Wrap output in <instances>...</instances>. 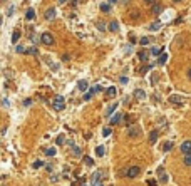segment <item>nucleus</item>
Here are the masks:
<instances>
[{
	"mask_svg": "<svg viewBox=\"0 0 191 186\" xmlns=\"http://www.w3.org/2000/svg\"><path fill=\"white\" fill-rule=\"evenodd\" d=\"M52 106H54L56 111H62V109L66 108V99H64V96H56L54 101H52Z\"/></svg>",
	"mask_w": 191,
	"mask_h": 186,
	"instance_id": "nucleus-1",
	"label": "nucleus"
},
{
	"mask_svg": "<svg viewBox=\"0 0 191 186\" xmlns=\"http://www.w3.org/2000/svg\"><path fill=\"white\" fill-rule=\"evenodd\" d=\"M139 173H141V168H139V166H129L127 169H126L124 176H127V178H136V176H139Z\"/></svg>",
	"mask_w": 191,
	"mask_h": 186,
	"instance_id": "nucleus-2",
	"label": "nucleus"
},
{
	"mask_svg": "<svg viewBox=\"0 0 191 186\" xmlns=\"http://www.w3.org/2000/svg\"><path fill=\"white\" fill-rule=\"evenodd\" d=\"M40 42H42L44 45H52V44H54V35H52L50 32H44V34L40 35Z\"/></svg>",
	"mask_w": 191,
	"mask_h": 186,
	"instance_id": "nucleus-3",
	"label": "nucleus"
},
{
	"mask_svg": "<svg viewBox=\"0 0 191 186\" xmlns=\"http://www.w3.org/2000/svg\"><path fill=\"white\" fill-rule=\"evenodd\" d=\"M169 102H171V104H174V106H181L183 102H184V99H183L179 94H173L171 97H169Z\"/></svg>",
	"mask_w": 191,
	"mask_h": 186,
	"instance_id": "nucleus-4",
	"label": "nucleus"
},
{
	"mask_svg": "<svg viewBox=\"0 0 191 186\" xmlns=\"http://www.w3.org/2000/svg\"><path fill=\"white\" fill-rule=\"evenodd\" d=\"M139 133H141L139 126H129V129H127V134H129V137H137V136H139Z\"/></svg>",
	"mask_w": 191,
	"mask_h": 186,
	"instance_id": "nucleus-5",
	"label": "nucleus"
},
{
	"mask_svg": "<svg viewBox=\"0 0 191 186\" xmlns=\"http://www.w3.org/2000/svg\"><path fill=\"white\" fill-rule=\"evenodd\" d=\"M101 179H102V171H96L94 175H92V178H91V181H92V186L99 185V183H101Z\"/></svg>",
	"mask_w": 191,
	"mask_h": 186,
	"instance_id": "nucleus-6",
	"label": "nucleus"
},
{
	"mask_svg": "<svg viewBox=\"0 0 191 186\" xmlns=\"http://www.w3.org/2000/svg\"><path fill=\"white\" fill-rule=\"evenodd\" d=\"M179 149H181L183 154H188V153H191V141H190V139H188V141H184Z\"/></svg>",
	"mask_w": 191,
	"mask_h": 186,
	"instance_id": "nucleus-7",
	"label": "nucleus"
},
{
	"mask_svg": "<svg viewBox=\"0 0 191 186\" xmlns=\"http://www.w3.org/2000/svg\"><path fill=\"white\" fill-rule=\"evenodd\" d=\"M123 118H124V116H123L121 112H117V114H114V116L111 118L109 124H111V126H116V124H119V122H121V119H123Z\"/></svg>",
	"mask_w": 191,
	"mask_h": 186,
	"instance_id": "nucleus-8",
	"label": "nucleus"
},
{
	"mask_svg": "<svg viewBox=\"0 0 191 186\" xmlns=\"http://www.w3.org/2000/svg\"><path fill=\"white\" fill-rule=\"evenodd\" d=\"M47 20H54L56 19V9L54 7H50V9H47L45 10V15H44Z\"/></svg>",
	"mask_w": 191,
	"mask_h": 186,
	"instance_id": "nucleus-9",
	"label": "nucleus"
},
{
	"mask_svg": "<svg viewBox=\"0 0 191 186\" xmlns=\"http://www.w3.org/2000/svg\"><path fill=\"white\" fill-rule=\"evenodd\" d=\"M158 175H159V179H161L163 185H164V183H168V176H166V173H164V168H163V166L158 168Z\"/></svg>",
	"mask_w": 191,
	"mask_h": 186,
	"instance_id": "nucleus-10",
	"label": "nucleus"
},
{
	"mask_svg": "<svg viewBox=\"0 0 191 186\" xmlns=\"http://www.w3.org/2000/svg\"><path fill=\"white\" fill-rule=\"evenodd\" d=\"M151 12H153L154 15H159L163 12V5L161 3H154V5H151Z\"/></svg>",
	"mask_w": 191,
	"mask_h": 186,
	"instance_id": "nucleus-11",
	"label": "nucleus"
},
{
	"mask_svg": "<svg viewBox=\"0 0 191 186\" xmlns=\"http://www.w3.org/2000/svg\"><path fill=\"white\" fill-rule=\"evenodd\" d=\"M25 19H27V20H34V19H35V10L32 9V7L27 9V12H25Z\"/></svg>",
	"mask_w": 191,
	"mask_h": 186,
	"instance_id": "nucleus-12",
	"label": "nucleus"
},
{
	"mask_svg": "<svg viewBox=\"0 0 191 186\" xmlns=\"http://www.w3.org/2000/svg\"><path fill=\"white\" fill-rule=\"evenodd\" d=\"M158 136H159V133H158V131H156V129H154V131H151V133H149V143H156V141H158Z\"/></svg>",
	"mask_w": 191,
	"mask_h": 186,
	"instance_id": "nucleus-13",
	"label": "nucleus"
},
{
	"mask_svg": "<svg viewBox=\"0 0 191 186\" xmlns=\"http://www.w3.org/2000/svg\"><path fill=\"white\" fill-rule=\"evenodd\" d=\"M134 96L137 99H146V92H144L143 89H136V91H134Z\"/></svg>",
	"mask_w": 191,
	"mask_h": 186,
	"instance_id": "nucleus-14",
	"label": "nucleus"
},
{
	"mask_svg": "<svg viewBox=\"0 0 191 186\" xmlns=\"http://www.w3.org/2000/svg\"><path fill=\"white\" fill-rule=\"evenodd\" d=\"M161 27H163L161 22H154V24H151V25H149V30H151V32H158Z\"/></svg>",
	"mask_w": 191,
	"mask_h": 186,
	"instance_id": "nucleus-15",
	"label": "nucleus"
},
{
	"mask_svg": "<svg viewBox=\"0 0 191 186\" xmlns=\"http://www.w3.org/2000/svg\"><path fill=\"white\" fill-rule=\"evenodd\" d=\"M109 30H111V32H117V30H119V24H117V20H112V22L109 24Z\"/></svg>",
	"mask_w": 191,
	"mask_h": 186,
	"instance_id": "nucleus-16",
	"label": "nucleus"
},
{
	"mask_svg": "<svg viewBox=\"0 0 191 186\" xmlns=\"http://www.w3.org/2000/svg\"><path fill=\"white\" fill-rule=\"evenodd\" d=\"M183 164H184V166H191V153L184 154V158H183Z\"/></svg>",
	"mask_w": 191,
	"mask_h": 186,
	"instance_id": "nucleus-17",
	"label": "nucleus"
},
{
	"mask_svg": "<svg viewBox=\"0 0 191 186\" xmlns=\"http://www.w3.org/2000/svg\"><path fill=\"white\" fill-rule=\"evenodd\" d=\"M64 143H66V136H64V134H59L57 139H56V144H57V146H62Z\"/></svg>",
	"mask_w": 191,
	"mask_h": 186,
	"instance_id": "nucleus-18",
	"label": "nucleus"
},
{
	"mask_svg": "<svg viewBox=\"0 0 191 186\" xmlns=\"http://www.w3.org/2000/svg\"><path fill=\"white\" fill-rule=\"evenodd\" d=\"M104 153H106L104 146H97V147H96V154H97L99 158H102V156H104Z\"/></svg>",
	"mask_w": 191,
	"mask_h": 186,
	"instance_id": "nucleus-19",
	"label": "nucleus"
},
{
	"mask_svg": "<svg viewBox=\"0 0 191 186\" xmlns=\"http://www.w3.org/2000/svg\"><path fill=\"white\" fill-rule=\"evenodd\" d=\"M44 153H45V156H56V147H47V149H44Z\"/></svg>",
	"mask_w": 191,
	"mask_h": 186,
	"instance_id": "nucleus-20",
	"label": "nucleus"
},
{
	"mask_svg": "<svg viewBox=\"0 0 191 186\" xmlns=\"http://www.w3.org/2000/svg\"><path fill=\"white\" fill-rule=\"evenodd\" d=\"M25 54H29V55H37L39 52H37L35 47H27V49H25Z\"/></svg>",
	"mask_w": 191,
	"mask_h": 186,
	"instance_id": "nucleus-21",
	"label": "nucleus"
},
{
	"mask_svg": "<svg viewBox=\"0 0 191 186\" xmlns=\"http://www.w3.org/2000/svg\"><path fill=\"white\" fill-rule=\"evenodd\" d=\"M116 108H117V104H112V106H109V108H107V111H106V116L109 118V116H111V114H112V112L116 111Z\"/></svg>",
	"mask_w": 191,
	"mask_h": 186,
	"instance_id": "nucleus-22",
	"label": "nucleus"
},
{
	"mask_svg": "<svg viewBox=\"0 0 191 186\" xmlns=\"http://www.w3.org/2000/svg\"><path fill=\"white\" fill-rule=\"evenodd\" d=\"M70 149H72V154H74V156H81V153H82V149H81V147H77L76 144L70 147Z\"/></svg>",
	"mask_w": 191,
	"mask_h": 186,
	"instance_id": "nucleus-23",
	"label": "nucleus"
},
{
	"mask_svg": "<svg viewBox=\"0 0 191 186\" xmlns=\"http://www.w3.org/2000/svg\"><path fill=\"white\" fill-rule=\"evenodd\" d=\"M19 39H20V30H15V32L12 34V42L15 44V42H19Z\"/></svg>",
	"mask_w": 191,
	"mask_h": 186,
	"instance_id": "nucleus-24",
	"label": "nucleus"
},
{
	"mask_svg": "<svg viewBox=\"0 0 191 186\" xmlns=\"http://www.w3.org/2000/svg\"><path fill=\"white\" fill-rule=\"evenodd\" d=\"M151 40L153 39H149V37H143V39H139V44H141V45H149Z\"/></svg>",
	"mask_w": 191,
	"mask_h": 186,
	"instance_id": "nucleus-25",
	"label": "nucleus"
},
{
	"mask_svg": "<svg viewBox=\"0 0 191 186\" xmlns=\"http://www.w3.org/2000/svg\"><path fill=\"white\" fill-rule=\"evenodd\" d=\"M166 60H168V54H161V55H159V59H158V64H159V66H163Z\"/></svg>",
	"mask_w": 191,
	"mask_h": 186,
	"instance_id": "nucleus-26",
	"label": "nucleus"
},
{
	"mask_svg": "<svg viewBox=\"0 0 191 186\" xmlns=\"http://www.w3.org/2000/svg\"><path fill=\"white\" fill-rule=\"evenodd\" d=\"M137 57H139V60H146L148 57H149V54H148V52H144V50H141V52L137 54Z\"/></svg>",
	"mask_w": 191,
	"mask_h": 186,
	"instance_id": "nucleus-27",
	"label": "nucleus"
},
{
	"mask_svg": "<svg viewBox=\"0 0 191 186\" xmlns=\"http://www.w3.org/2000/svg\"><path fill=\"white\" fill-rule=\"evenodd\" d=\"M77 87L81 89V91H86V89H87V80H79Z\"/></svg>",
	"mask_w": 191,
	"mask_h": 186,
	"instance_id": "nucleus-28",
	"label": "nucleus"
},
{
	"mask_svg": "<svg viewBox=\"0 0 191 186\" xmlns=\"http://www.w3.org/2000/svg\"><path fill=\"white\" fill-rule=\"evenodd\" d=\"M161 54H163V50L159 47H153L151 49V55H161Z\"/></svg>",
	"mask_w": 191,
	"mask_h": 186,
	"instance_id": "nucleus-29",
	"label": "nucleus"
},
{
	"mask_svg": "<svg viewBox=\"0 0 191 186\" xmlns=\"http://www.w3.org/2000/svg\"><path fill=\"white\" fill-rule=\"evenodd\" d=\"M107 96H109V97H114L116 96V87L114 86H111V87L107 89Z\"/></svg>",
	"mask_w": 191,
	"mask_h": 186,
	"instance_id": "nucleus-30",
	"label": "nucleus"
},
{
	"mask_svg": "<svg viewBox=\"0 0 191 186\" xmlns=\"http://www.w3.org/2000/svg\"><path fill=\"white\" fill-rule=\"evenodd\" d=\"M101 10L102 12H111V3H101Z\"/></svg>",
	"mask_w": 191,
	"mask_h": 186,
	"instance_id": "nucleus-31",
	"label": "nucleus"
},
{
	"mask_svg": "<svg viewBox=\"0 0 191 186\" xmlns=\"http://www.w3.org/2000/svg\"><path fill=\"white\" fill-rule=\"evenodd\" d=\"M151 67H153V66H149V64H148V66H143V67L139 69L137 72H139V74H146V72H148V70H149Z\"/></svg>",
	"mask_w": 191,
	"mask_h": 186,
	"instance_id": "nucleus-32",
	"label": "nucleus"
},
{
	"mask_svg": "<svg viewBox=\"0 0 191 186\" xmlns=\"http://www.w3.org/2000/svg\"><path fill=\"white\" fill-rule=\"evenodd\" d=\"M44 166V161H34V163H32V168H34V169H39V168H42Z\"/></svg>",
	"mask_w": 191,
	"mask_h": 186,
	"instance_id": "nucleus-33",
	"label": "nucleus"
},
{
	"mask_svg": "<svg viewBox=\"0 0 191 186\" xmlns=\"http://www.w3.org/2000/svg\"><path fill=\"white\" fill-rule=\"evenodd\" d=\"M111 133H112V129H111V127H104V129H102V136H104V137L111 136Z\"/></svg>",
	"mask_w": 191,
	"mask_h": 186,
	"instance_id": "nucleus-34",
	"label": "nucleus"
},
{
	"mask_svg": "<svg viewBox=\"0 0 191 186\" xmlns=\"http://www.w3.org/2000/svg\"><path fill=\"white\" fill-rule=\"evenodd\" d=\"M171 147H173V143H171V141H168V143L164 144V147H163V151H164V153H168V151H171Z\"/></svg>",
	"mask_w": 191,
	"mask_h": 186,
	"instance_id": "nucleus-35",
	"label": "nucleus"
},
{
	"mask_svg": "<svg viewBox=\"0 0 191 186\" xmlns=\"http://www.w3.org/2000/svg\"><path fill=\"white\" fill-rule=\"evenodd\" d=\"M84 161H86L87 166H92V164H94V161H92V158L91 156H84Z\"/></svg>",
	"mask_w": 191,
	"mask_h": 186,
	"instance_id": "nucleus-36",
	"label": "nucleus"
},
{
	"mask_svg": "<svg viewBox=\"0 0 191 186\" xmlns=\"http://www.w3.org/2000/svg\"><path fill=\"white\" fill-rule=\"evenodd\" d=\"M97 29L99 30H106V24L104 22H97Z\"/></svg>",
	"mask_w": 191,
	"mask_h": 186,
	"instance_id": "nucleus-37",
	"label": "nucleus"
},
{
	"mask_svg": "<svg viewBox=\"0 0 191 186\" xmlns=\"http://www.w3.org/2000/svg\"><path fill=\"white\" fill-rule=\"evenodd\" d=\"M92 94H94L92 91H89V92H86V94H84V99H86V101H89V99L92 97Z\"/></svg>",
	"mask_w": 191,
	"mask_h": 186,
	"instance_id": "nucleus-38",
	"label": "nucleus"
},
{
	"mask_svg": "<svg viewBox=\"0 0 191 186\" xmlns=\"http://www.w3.org/2000/svg\"><path fill=\"white\" fill-rule=\"evenodd\" d=\"M14 12H15V7H14V5H10L9 9H7V15H12Z\"/></svg>",
	"mask_w": 191,
	"mask_h": 186,
	"instance_id": "nucleus-39",
	"label": "nucleus"
},
{
	"mask_svg": "<svg viewBox=\"0 0 191 186\" xmlns=\"http://www.w3.org/2000/svg\"><path fill=\"white\" fill-rule=\"evenodd\" d=\"M91 91H92V92H101V91H102V87H101V86H94Z\"/></svg>",
	"mask_w": 191,
	"mask_h": 186,
	"instance_id": "nucleus-40",
	"label": "nucleus"
},
{
	"mask_svg": "<svg viewBox=\"0 0 191 186\" xmlns=\"http://www.w3.org/2000/svg\"><path fill=\"white\" fill-rule=\"evenodd\" d=\"M148 185L149 186H158V183H156V179H148Z\"/></svg>",
	"mask_w": 191,
	"mask_h": 186,
	"instance_id": "nucleus-41",
	"label": "nucleus"
},
{
	"mask_svg": "<svg viewBox=\"0 0 191 186\" xmlns=\"http://www.w3.org/2000/svg\"><path fill=\"white\" fill-rule=\"evenodd\" d=\"M50 69H52V70H57V69H59V64H54V62H50Z\"/></svg>",
	"mask_w": 191,
	"mask_h": 186,
	"instance_id": "nucleus-42",
	"label": "nucleus"
},
{
	"mask_svg": "<svg viewBox=\"0 0 191 186\" xmlns=\"http://www.w3.org/2000/svg\"><path fill=\"white\" fill-rule=\"evenodd\" d=\"M127 80H129V79L126 77V76H123V77H121V84H127Z\"/></svg>",
	"mask_w": 191,
	"mask_h": 186,
	"instance_id": "nucleus-43",
	"label": "nucleus"
},
{
	"mask_svg": "<svg viewBox=\"0 0 191 186\" xmlns=\"http://www.w3.org/2000/svg\"><path fill=\"white\" fill-rule=\"evenodd\" d=\"M144 2H146L148 5H154V3H156V0H144Z\"/></svg>",
	"mask_w": 191,
	"mask_h": 186,
	"instance_id": "nucleus-44",
	"label": "nucleus"
},
{
	"mask_svg": "<svg viewBox=\"0 0 191 186\" xmlns=\"http://www.w3.org/2000/svg\"><path fill=\"white\" fill-rule=\"evenodd\" d=\"M17 52H19V54H20V52H25V49H24L22 45H17Z\"/></svg>",
	"mask_w": 191,
	"mask_h": 186,
	"instance_id": "nucleus-45",
	"label": "nucleus"
},
{
	"mask_svg": "<svg viewBox=\"0 0 191 186\" xmlns=\"http://www.w3.org/2000/svg\"><path fill=\"white\" fill-rule=\"evenodd\" d=\"M30 104H32V101H30V99H25V101H24V106H30Z\"/></svg>",
	"mask_w": 191,
	"mask_h": 186,
	"instance_id": "nucleus-46",
	"label": "nucleus"
},
{
	"mask_svg": "<svg viewBox=\"0 0 191 186\" xmlns=\"http://www.w3.org/2000/svg\"><path fill=\"white\" fill-rule=\"evenodd\" d=\"M188 77L191 79V69H190V70H188Z\"/></svg>",
	"mask_w": 191,
	"mask_h": 186,
	"instance_id": "nucleus-47",
	"label": "nucleus"
},
{
	"mask_svg": "<svg viewBox=\"0 0 191 186\" xmlns=\"http://www.w3.org/2000/svg\"><path fill=\"white\" fill-rule=\"evenodd\" d=\"M109 2H111V3H116V2H119V0H109Z\"/></svg>",
	"mask_w": 191,
	"mask_h": 186,
	"instance_id": "nucleus-48",
	"label": "nucleus"
},
{
	"mask_svg": "<svg viewBox=\"0 0 191 186\" xmlns=\"http://www.w3.org/2000/svg\"><path fill=\"white\" fill-rule=\"evenodd\" d=\"M96 186H104V183H99V185H96Z\"/></svg>",
	"mask_w": 191,
	"mask_h": 186,
	"instance_id": "nucleus-49",
	"label": "nucleus"
},
{
	"mask_svg": "<svg viewBox=\"0 0 191 186\" xmlns=\"http://www.w3.org/2000/svg\"><path fill=\"white\" fill-rule=\"evenodd\" d=\"M173 2H181V0H173Z\"/></svg>",
	"mask_w": 191,
	"mask_h": 186,
	"instance_id": "nucleus-50",
	"label": "nucleus"
},
{
	"mask_svg": "<svg viewBox=\"0 0 191 186\" xmlns=\"http://www.w3.org/2000/svg\"><path fill=\"white\" fill-rule=\"evenodd\" d=\"M82 186H87V185H82Z\"/></svg>",
	"mask_w": 191,
	"mask_h": 186,
	"instance_id": "nucleus-51",
	"label": "nucleus"
},
{
	"mask_svg": "<svg viewBox=\"0 0 191 186\" xmlns=\"http://www.w3.org/2000/svg\"><path fill=\"white\" fill-rule=\"evenodd\" d=\"M3 186H5V185H3Z\"/></svg>",
	"mask_w": 191,
	"mask_h": 186,
	"instance_id": "nucleus-52",
	"label": "nucleus"
}]
</instances>
